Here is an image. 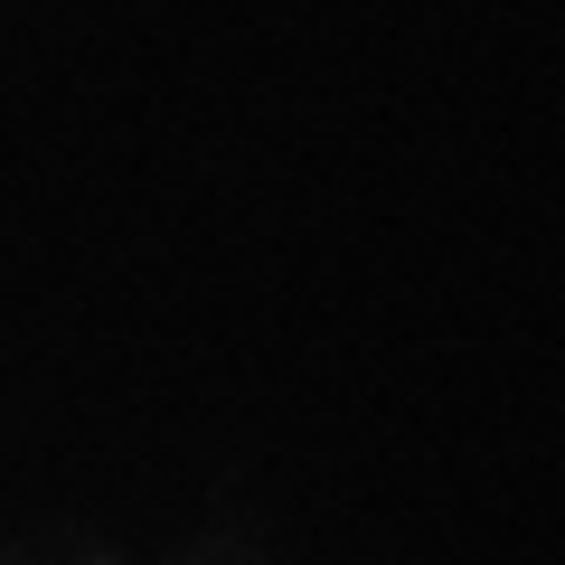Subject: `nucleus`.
Returning <instances> with one entry per match:
<instances>
[{
	"instance_id": "f257e3e1",
	"label": "nucleus",
	"mask_w": 565,
	"mask_h": 565,
	"mask_svg": "<svg viewBox=\"0 0 565 565\" xmlns=\"http://www.w3.org/2000/svg\"><path fill=\"white\" fill-rule=\"evenodd\" d=\"M0 565H141V556L95 519H20L0 537Z\"/></svg>"
},
{
	"instance_id": "f03ea898",
	"label": "nucleus",
	"mask_w": 565,
	"mask_h": 565,
	"mask_svg": "<svg viewBox=\"0 0 565 565\" xmlns=\"http://www.w3.org/2000/svg\"><path fill=\"white\" fill-rule=\"evenodd\" d=\"M161 565H282V556L264 546L255 509H236V490H217V519H207V527H189V537L170 546Z\"/></svg>"
}]
</instances>
